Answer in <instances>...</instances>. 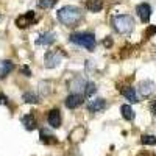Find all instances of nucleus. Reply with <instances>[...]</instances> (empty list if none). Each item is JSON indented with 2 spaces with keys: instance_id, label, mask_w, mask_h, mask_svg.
Returning a JSON list of instances; mask_svg holds the SVG:
<instances>
[{
  "instance_id": "f257e3e1",
  "label": "nucleus",
  "mask_w": 156,
  "mask_h": 156,
  "mask_svg": "<svg viewBox=\"0 0 156 156\" xmlns=\"http://www.w3.org/2000/svg\"><path fill=\"white\" fill-rule=\"evenodd\" d=\"M56 17L66 27H76L83 19V12L80 8H76L73 5H66L56 11Z\"/></svg>"
},
{
  "instance_id": "f03ea898",
  "label": "nucleus",
  "mask_w": 156,
  "mask_h": 156,
  "mask_svg": "<svg viewBox=\"0 0 156 156\" xmlns=\"http://www.w3.org/2000/svg\"><path fill=\"white\" fill-rule=\"evenodd\" d=\"M112 27L120 34H129L134 30V19L129 14H120L112 17Z\"/></svg>"
},
{
  "instance_id": "7ed1b4c3",
  "label": "nucleus",
  "mask_w": 156,
  "mask_h": 156,
  "mask_svg": "<svg viewBox=\"0 0 156 156\" xmlns=\"http://www.w3.org/2000/svg\"><path fill=\"white\" fill-rule=\"evenodd\" d=\"M69 41H70L72 44H76V45L84 47V48L89 50V51H94V48H95V36H94L92 33H89V31L73 33V34H70Z\"/></svg>"
},
{
  "instance_id": "20e7f679",
  "label": "nucleus",
  "mask_w": 156,
  "mask_h": 156,
  "mask_svg": "<svg viewBox=\"0 0 156 156\" xmlns=\"http://www.w3.org/2000/svg\"><path fill=\"white\" fill-rule=\"evenodd\" d=\"M61 62V55L56 53V51H47L44 56V66L47 69H53L56 66H59Z\"/></svg>"
},
{
  "instance_id": "39448f33",
  "label": "nucleus",
  "mask_w": 156,
  "mask_h": 156,
  "mask_svg": "<svg viewBox=\"0 0 156 156\" xmlns=\"http://www.w3.org/2000/svg\"><path fill=\"white\" fill-rule=\"evenodd\" d=\"M136 12H137L139 19L144 23H147L150 20V17H151V6L148 3H139L136 6Z\"/></svg>"
},
{
  "instance_id": "423d86ee",
  "label": "nucleus",
  "mask_w": 156,
  "mask_h": 156,
  "mask_svg": "<svg viewBox=\"0 0 156 156\" xmlns=\"http://www.w3.org/2000/svg\"><path fill=\"white\" fill-rule=\"evenodd\" d=\"M156 89V84L151 81V80H144L139 83V94L142 97H150Z\"/></svg>"
},
{
  "instance_id": "0eeeda50",
  "label": "nucleus",
  "mask_w": 156,
  "mask_h": 156,
  "mask_svg": "<svg viewBox=\"0 0 156 156\" xmlns=\"http://www.w3.org/2000/svg\"><path fill=\"white\" fill-rule=\"evenodd\" d=\"M33 20H34V12L33 11H27L25 14H22V16H19L16 19V25L19 28H27L28 25H31Z\"/></svg>"
},
{
  "instance_id": "6e6552de",
  "label": "nucleus",
  "mask_w": 156,
  "mask_h": 156,
  "mask_svg": "<svg viewBox=\"0 0 156 156\" xmlns=\"http://www.w3.org/2000/svg\"><path fill=\"white\" fill-rule=\"evenodd\" d=\"M106 106H108V103H106V100H103V98H95V100H92L87 105V109H89V112H101V111H105L106 109Z\"/></svg>"
},
{
  "instance_id": "1a4fd4ad",
  "label": "nucleus",
  "mask_w": 156,
  "mask_h": 156,
  "mask_svg": "<svg viewBox=\"0 0 156 156\" xmlns=\"http://www.w3.org/2000/svg\"><path fill=\"white\" fill-rule=\"evenodd\" d=\"M64 103H66V106L69 109H75V108H78L83 103V97L80 94H70V95H67V98H66Z\"/></svg>"
},
{
  "instance_id": "9d476101",
  "label": "nucleus",
  "mask_w": 156,
  "mask_h": 156,
  "mask_svg": "<svg viewBox=\"0 0 156 156\" xmlns=\"http://www.w3.org/2000/svg\"><path fill=\"white\" fill-rule=\"evenodd\" d=\"M48 125L51 128H59L61 126V112H59V109H51L48 112Z\"/></svg>"
},
{
  "instance_id": "9b49d317",
  "label": "nucleus",
  "mask_w": 156,
  "mask_h": 156,
  "mask_svg": "<svg viewBox=\"0 0 156 156\" xmlns=\"http://www.w3.org/2000/svg\"><path fill=\"white\" fill-rule=\"evenodd\" d=\"M53 42H55V34L53 33H44L36 39L37 45H51Z\"/></svg>"
},
{
  "instance_id": "f8f14e48",
  "label": "nucleus",
  "mask_w": 156,
  "mask_h": 156,
  "mask_svg": "<svg viewBox=\"0 0 156 156\" xmlns=\"http://www.w3.org/2000/svg\"><path fill=\"white\" fill-rule=\"evenodd\" d=\"M20 122L25 126V129H28V131H33V129L36 128V119H34L31 114H25L22 119H20Z\"/></svg>"
},
{
  "instance_id": "ddd939ff",
  "label": "nucleus",
  "mask_w": 156,
  "mask_h": 156,
  "mask_svg": "<svg viewBox=\"0 0 156 156\" xmlns=\"http://www.w3.org/2000/svg\"><path fill=\"white\" fill-rule=\"evenodd\" d=\"M122 95L128 100V101H131V103H137V94H136V89L131 87V86H128L125 89H122Z\"/></svg>"
},
{
  "instance_id": "4468645a",
  "label": "nucleus",
  "mask_w": 156,
  "mask_h": 156,
  "mask_svg": "<svg viewBox=\"0 0 156 156\" xmlns=\"http://www.w3.org/2000/svg\"><path fill=\"white\" fill-rule=\"evenodd\" d=\"M120 112H122V117H123L125 120H128V122L134 120V117H136L134 109L129 106V105H122V106H120Z\"/></svg>"
},
{
  "instance_id": "2eb2a0df",
  "label": "nucleus",
  "mask_w": 156,
  "mask_h": 156,
  "mask_svg": "<svg viewBox=\"0 0 156 156\" xmlns=\"http://www.w3.org/2000/svg\"><path fill=\"white\" fill-rule=\"evenodd\" d=\"M12 69H14V64L11 61H2L0 62V78H5L8 73L12 72Z\"/></svg>"
},
{
  "instance_id": "dca6fc26",
  "label": "nucleus",
  "mask_w": 156,
  "mask_h": 156,
  "mask_svg": "<svg viewBox=\"0 0 156 156\" xmlns=\"http://www.w3.org/2000/svg\"><path fill=\"white\" fill-rule=\"evenodd\" d=\"M86 84H87V83L83 80L81 76H75L73 80L70 81V84H69V86H70V89H72V90H84Z\"/></svg>"
},
{
  "instance_id": "f3484780",
  "label": "nucleus",
  "mask_w": 156,
  "mask_h": 156,
  "mask_svg": "<svg viewBox=\"0 0 156 156\" xmlns=\"http://www.w3.org/2000/svg\"><path fill=\"white\" fill-rule=\"evenodd\" d=\"M86 8L90 12H98V11L103 9V0H87Z\"/></svg>"
},
{
  "instance_id": "a211bd4d",
  "label": "nucleus",
  "mask_w": 156,
  "mask_h": 156,
  "mask_svg": "<svg viewBox=\"0 0 156 156\" xmlns=\"http://www.w3.org/2000/svg\"><path fill=\"white\" fill-rule=\"evenodd\" d=\"M41 142H44V144H55L56 139L51 136L47 129H42V131H41Z\"/></svg>"
},
{
  "instance_id": "6ab92c4d",
  "label": "nucleus",
  "mask_w": 156,
  "mask_h": 156,
  "mask_svg": "<svg viewBox=\"0 0 156 156\" xmlns=\"http://www.w3.org/2000/svg\"><path fill=\"white\" fill-rule=\"evenodd\" d=\"M22 98H23L25 103H31V105H36V103H39V97H37L34 92H25Z\"/></svg>"
},
{
  "instance_id": "aec40b11",
  "label": "nucleus",
  "mask_w": 156,
  "mask_h": 156,
  "mask_svg": "<svg viewBox=\"0 0 156 156\" xmlns=\"http://www.w3.org/2000/svg\"><path fill=\"white\" fill-rule=\"evenodd\" d=\"M58 0H37V6L42 9H50L56 5Z\"/></svg>"
},
{
  "instance_id": "412c9836",
  "label": "nucleus",
  "mask_w": 156,
  "mask_h": 156,
  "mask_svg": "<svg viewBox=\"0 0 156 156\" xmlns=\"http://www.w3.org/2000/svg\"><path fill=\"white\" fill-rule=\"evenodd\" d=\"M95 92H97V86H95V83H87L86 87H84V97H86V98H90Z\"/></svg>"
},
{
  "instance_id": "4be33fe9",
  "label": "nucleus",
  "mask_w": 156,
  "mask_h": 156,
  "mask_svg": "<svg viewBox=\"0 0 156 156\" xmlns=\"http://www.w3.org/2000/svg\"><path fill=\"white\" fill-rule=\"evenodd\" d=\"M140 142L144 145H156V136H153V134H144V136H142V139H140Z\"/></svg>"
},
{
  "instance_id": "5701e85b",
  "label": "nucleus",
  "mask_w": 156,
  "mask_h": 156,
  "mask_svg": "<svg viewBox=\"0 0 156 156\" xmlns=\"http://www.w3.org/2000/svg\"><path fill=\"white\" fill-rule=\"evenodd\" d=\"M145 34H147V37H150L151 34H156V25H151V27H148L147 31H145Z\"/></svg>"
},
{
  "instance_id": "b1692460",
  "label": "nucleus",
  "mask_w": 156,
  "mask_h": 156,
  "mask_svg": "<svg viewBox=\"0 0 156 156\" xmlns=\"http://www.w3.org/2000/svg\"><path fill=\"white\" fill-rule=\"evenodd\" d=\"M150 111L153 112V115H156V98H153L150 101Z\"/></svg>"
},
{
  "instance_id": "393cba45",
  "label": "nucleus",
  "mask_w": 156,
  "mask_h": 156,
  "mask_svg": "<svg viewBox=\"0 0 156 156\" xmlns=\"http://www.w3.org/2000/svg\"><path fill=\"white\" fill-rule=\"evenodd\" d=\"M103 44H105V47H111V45H112V41H111V37H106L105 41H103Z\"/></svg>"
},
{
  "instance_id": "a878e982",
  "label": "nucleus",
  "mask_w": 156,
  "mask_h": 156,
  "mask_svg": "<svg viewBox=\"0 0 156 156\" xmlns=\"http://www.w3.org/2000/svg\"><path fill=\"white\" fill-rule=\"evenodd\" d=\"M22 72H23L25 75H27V76H30V75H31V72L28 70V67H22Z\"/></svg>"
},
{
  "instance_id": "bb28decb",
  "label": "nucleus",
  "mask_w": 156,
  "mask_h": 156,
  "mask_svg": "<svg viewBox=\"0 0 156 156\" xmlns=\"http://www.w3.org/2000/svg\"><path fill=\"white\" fill-rule=\"evenodd\" d=\"M0 103H8V98L5 95H0Z\"/></svg>"
}]
</instances>
